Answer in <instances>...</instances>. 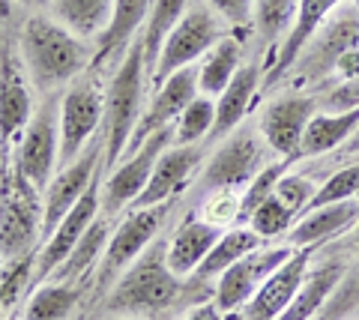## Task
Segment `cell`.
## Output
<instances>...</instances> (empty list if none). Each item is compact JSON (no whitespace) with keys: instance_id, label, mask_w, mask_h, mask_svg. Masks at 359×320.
I'll list each match as a JSON object with an SVG mask.
<instances>
[{"instance_id":"d6986e66","label":"cell","mask_w":359,"mask_h":320,"mask_svg":"<svg viewBox=\"0 0 359 320\" xmlns=\"http://www.w3.org/2000/svg\"><path fill=\"white\" fill-rule=\"evenodd\" d=\"M219 237H222L219 225L204 222V218H186L165 249L168 267H171L180 279L189 272H195L201 267V260L210 255V249L216 246Z\"/></svg>"},{"instance_id":"ba28073f","label":"cell","mask_w":359,"mask_h":320,"mask_svg":"<svg viewBox=\"0 0 359 320\" xmlns=\"http://www.w3.org/2000/svg\"><path fill=\"white\" fill-rule=\"evenodd\" d=\"M60 105L45 102L36 114L30 117L27 129L21 132L15 168L25 174V180L33 189L45 192L51 183V171L60 159Z\"/></svg>"},{"instance_id":"6da1fadb","label":"cell","mask_w":359,"mask_h":320,"mask_svg":"<svg viewBox=\"0 0 359 320\" xmlns=\"http://www.w3.org/2000/svg\"><path fill=\"white\" fill-rule=\"evenodd\" d=\"M21 60H25L30 78L39 87H57L63 81H75L81 75L87 54L81 36L51 18H27L18 36Z\"/></svg>"},{"instance_id":"f546056e","label":"cell","mask_w":359,"mask_h":320,"mask_svg":"<svg viewBox=\"0 0 359 320\" xmlns=\"http://www.w3.org/2000/svg\"><path fill=\"white\" fill-rule=\"evenodd\" d=\"M186 4L189 0H156L150 15H147V27H144V60H147V72L153 75L156 60L162 54L165 39L171 36V30L180 25V18L186 15Z\"/></svg>"},{"instance_id":"8fae6325","label":"cell","mask_w":359,"mask_h":320,"mask_svg":"<svg viewBox=\"0 0 359 320\" xmlns=\"http://www.w3.org/2000/svg\"><path fill=\"white\" fill-rule=\"evenodd\" d=\"M195 96H201L198 90V66H183V69H177L174 75H168V78L159 84V90L156 96L150 99L147 111L141 114L138 126H135L132 138H129V147L123 156H129V153L138 150L144 141H147L153 132H159L165 126H174L180 114L186 111V105L192 102Z\"/></svg>"},{"instance_id":"f35d334b","label":"cell","mask_w":359,"mask_h":320,"mask_svg":"<svg viewBox=\"0 0 359 320\" xmlns=\"http://www.w3.org/2000/svg\"><path fill=\"white\" fill-rule=\"evenodd\" d=\"M210 9L219 13L224 21H231V25L240 27V25H249L255 0H210Z\"/></svg>"},{"instance_id":"9a60e30c","label":"cell","mask_w":359,"mask_h":320,"mask_svg":"<svg viewBox=\"0 0 359 320\" xmlns=\"http://www.w3.org/2000/svg\"><path fill=\"white\" fill-rule=\"evenodd\" d=\"M314 246H302L290 255L282 267H278L269 279L257 288V293L245 302V317L249 320H278L285 314V308L294 302L297 291L302 288V279L309 272Z\"/></svg>"},{"instance_id":"7402d4cb","label":"cell","mask_w":359,"mask_h":320,"mask_svg":"<svg viewBox=\"0 0 359 320\" xmlns=\"http://www.w3.org/2000/svg\"><path fill=\"white\" fill-rule=\"evenodd\" d=\"M299 225L290 228L287 234V242L294 249H302V246H318V242L335 237L339 230H344L347 225H353L359 218V201H339V204H327V207H318V209H309L302 213Z\"/></svg>"},{"instance_id":"60d3db41","label":"cell","mask_w":359,"mask_h":320,"mask_svg":"<svg viewBox=\"0 0 359 320\" xmlns=\"http://www.w3.org/2000/svg\"><path fill=\"white\" fill-rule=\"evenodd\" d=\"M13 13V0H0V18H9Z\"/></svg>"},{"instance_id":"2e32d148","label":"cell","mask_w":359,"mask_h":320,"mask_svg":"<svg viewBox=\"0 0 359 320\" xmlns=\"http://www.w3.org/2000/svg\"><path fill=\"white\" fill-rule=\"evenodd\" d=\"M99 216V189L96 183L87 189V195L78 201L69 216L54 228L51 237H45V246L39 251V263H36V272H33V284H42L45 279H51L54 270L69 258V251L78 246V239L84 237V230L93 225V218Z\"/></svg>"},{"instance_id":"52a82bcc","label":"cell","mask_w":359,"mask_h":320,"mask_svg":"<svg viewBox=\"0 0 359 320\" xmlns=\"http://www.w3.org/2000/svg\"><path fill=\"white\" fill-rule=\"evenodd\" d=\"M222 36L224 33H222L219 18L212 15V9H207V6L186 9L180 25L171 30V36L165 39L162 54H159V60H156V69L150 78L156 84H162L168 75H174L177 69L192 66L198 57H204Z\"/></svg>"},{"instance_id":"603a6c76","label":"cell","mask_w":359,"mask_h":320,"mask_svg":"<svg viewBox=\"0 0 359 320\" xmlns=\"http://www.w3.org/2000/svg\"><path fill=\"white\" fill-rule=\"evenodd\" d=\"M359 129V108H351V111H320L309 120L306 132H302L299 159H311V156H323V153H332L341 144L344 138H353Z\"/></svg>"},{"instance_id":"7c38bea8","label":"cell","mask_w":359,"mask_h":320,"mask_svg":"<svg viewBox=\"0 0 359 320\" xmlns=\"http://www.w3.org/2000/svg\"><path fill=\"white\" fill-rule=\"evenodd\" d=\"M168 204L156 207H135L132 213L123 218L120 228L111 234V242L102 258V281H114L117 275H123L144 251L153 246V237L162 225Z\"/></svg>"},{"instance_id":"74e56055","label":"cell","mask_w":359,"mask_h":320,"mask_svg":"<svg viewBox=\"0 0 359 320\" xmlns=\"http://www.w3.org/2000/svg\"><path fill=\"white\" fill-rule=\"evenodd\" d=\"M204 213H207V218L212 225L233 222V218H240V197H233L231 192H212Z\"/></svg>"},{"instance_id":"5bb4252c","label":"cell","mask_w":359,"mask_h":320,"mask_svg":"<svg viewBox=\"0 0 359 320\" xmlns=\"http://www.w3.org/2000/svg\"><path fill=\"white\" fill-rule=\"evenodd\" d=\"M318 114V99L311 96H285V99H276V102L266 105V111L261 114V135L266 138L269 150H276L278 156H287L294 159L297 150H299V141H302V132H306L309 120Z\"/></svg>"},{"instance_id":"ee69618b","label":"cell","mask_w":359,"mask_h":320,"mask_svg":"<svg viewBox=\"0 0 359 320\" xmlns=\"http://www.w3.org/2000/svg\"><path fill=\"white\" fill-rule=\"evenodd\" d=\"M21 4H39V0H21Z\"/></svg>"},{"instance_id":"cb8c5ba5","label":"cell","mask_w":359,"mask_h":320,"mask_svg":"<svg viewBox=\"0 0 359 320\" xmlns=\"http://www.w3.org/2000/svg\"><path fill=\"white\" fill-rule=\"evenodd\" d=\"M153 9V0H114V13H111L108 27L99 33V51L96 60H105L108 54L126 48L132 36L141 30Z\"/></svg>"},{"instance_id":"9c48e42d","label":"cell","mask_w":359,"mask_h":320,"mask_svg":"<svg viewBox=\"0 0 359 320\" xmlns=\"http://www.w3.org/2000/svg\"><path fill=\"white\" fill-rule=\"evenodd\" d=\"M171 144H174V126H165L159 132H153L135 153L120 159V165L114 168V174L108 176L105 192H102V204L108 213H117L120 207L138 201V195L147 189L156 162H159V156Z\"/></svg>"},{"instance_id":"8992f818","label":"cell","mask_w":359,"mask_h":320,"mask_svg":"<svg viewBox=\"0 0 359 320\" xmlns=\"http://www.w3.org/2000/svg\"><path fill=\"white\" fill-rule=\"evenodd\" d=\"M105 120V93L93 78H78L69 84L60 105V165H72L90 147V138Z\"/></svg>"},{"instance_id":"4316f807","label":"cell","mask_w":359,"mask_h":320,"mask_svg":"<svg viewBox=\"0 0 359 320\" xmlns=\"http://www.w3.org/2000/svg\"><path fill=\"white\" fill-rule=\"evenodd\" d=\"M264 237L257 234L255 228H233L224 230L216 239V246L210 249V255L201 260V267L195 270L201 279H212V275H222L228 267H233L237 260H243L245 255H252L255 249H261Z\"/></svg>"},{"instance_id":"d4e9b609","label":"cell","mask_w":359,"mask_h":320,"mask_svg":"<svg viewBox=\"0 0 359 320\" xmlns=\"http://www.w3.org/2000/svg\"><path fill=\"white\" fill-rule=\"evenodd\" d=\"M240 54H243V46H240V39H233V36H222L216 46L204 54V60L198 66L201 96L212 99L231 84V78L240 69Z\"/></svg>"},{"instance_id":"7bdbcfd3","label":"cell","mask_w":359,"mask_h":320,"mask_svg":"<svg viewBox=\"0 0 359 320\" xmlns=\"http://www.w3.org/2000/svg\"><path fill=\"white\" fill-rule=\"evenodd\" d=\"M4 305H6V288L0 284V308H4Z\"/></svg>"},{"instance_id":"d6a6232c","label":"cell","mask_w":359,"mask_h":320,"mask_svg":"<svg viewBox=\"0 0 359 320\" xmlns=\"http://www.w3.org/2000/svg\"><path fill=\"white\" fill-rule=\"evenodd\" d=\"M299 0H255V18L266 39H276L290 30Z\"/></svg>"},{"instance_id":"f6af8a7d","label":"cell","mask_w":359,"mask_h":320,"mask_svg":"<svg viewBox=\"0 0 359 320\" xmlns=\"http://www.w3.org/2000/svg\"><path fill=\"white\" fill-rule=\"evenodd\" d=\"M356 4H359V0H356Z\"/></svg>"},{"instance_id":"5b68a950","label":"cell","mask_w":359,"mask_h":320,"mask_svg":"<svg viewBox=\"0 0 359 320\" xmlns=\"http://www.w3.org/2000/svg\"><path fill=\"white\" fill-rule=\"evenodd\" d=\"M264 147L269 144L261 135V129L237 126L228 135V141L210 156L207 168L198 180V189L212 195V192H231L233 186L252 183L255 174L264 165Z\"/></svg>"},{"instance_id":"b9f144b4","label":"cell","mask_w":359,"mask_h":320,"mask_svg":"<svg viewBox=\"0 0 359 320\" xmlns=\"http://www.w3.org/2000/svg\"><path fill=\"white\" fill-rule=\"evenodd\" d=\"M351 153H359V129H356V135H353V141H351V147H347Z\"/></svg>"},{"instance_id":"3957f363","label":"cell","mask_w":359,"mask_h":320,"mask_svg":"<svg viewBox=\"0 0 359 320\" xmlns=\"http://www.w3.org/2000/svg\"><path fill=\"white\" fill-rule=\"evenodd\" d=\"M177 279L180 275L168 267L165 249L150 246L117 279L108 308H114V312H159V308L177 300L180 291Z\"/></svg>"},{"instance_id":"277c9868","label":"cell","mask_w":359,"mask_h":320,"mask_svg":"<svg viewBox=\"0 0 359 320\" xmlns=\"http://www.w3.org/2000/svg\"><path fill=\"white\" fill-rule=\"evenodd\" d=\"M36 237H42L39 189H33L15 168V174L4 180L0 192V260L15 263L30 255Z\"/></svg>"},{"instance_id":"44dd1931","label":"cell","mask_w":359,"mask_h":320,"mask_svg":"<svg viewBox=\"0 0 359 320\" xmlns=\"http://www.w3.org/2000/svg\"><path fill=\"white\" fill-rule=\"evenodd\" d=\"M261 84V66L245 63L237 69V75L231 78V84L216 96V126H212V138H224L240 126V120L245 117L252 105V96L257 93Z\"/></svg>"},{"instance_id":"e0dca14e","label":"cell","mask_w":359,"mask_h":320,"mask_svg":"<svg viewBox=\"0 0 359 320\" xmlns=\"http://www.w3.org/2000/svg\"><path fill=\"white\" fill-rule=\"evenodd\" d=\"M201 159H204V147H201V144H171L159 156V162H156V168H153L150 183H147V189L138 195V201H135L132 207L168 204L189 183V176L198 171Z\"/></svg>"},{"instance_id":"83f0119b","label":"cell","mask_w":359,"mask_h":320,"mask_svg":"<svg viewBox=\"0 0 359 320\" xmlns=\"http://www.w3.org/2000/svg\"><path fill=\"white\" fill-rule=\"evenodd\" d=\"M344 275V267L341 263H330V267H320L314 272H306V279H302V288L297 291L294 302L285 308V314L278 320H309L314 317V312L320 308V302L327 300V296L339 288Z\"/></svg>"},{"instance_id":"e575fe53","label":"cell","mask_w":359,"mask_h":320,"mask_svg":"<svg viewBox=\"0 0 359 320\" xmlns=\"http://www.w3.org/2000/svg\"><path fill=\"white\" fill-rule=\"evenodd\" d=\"M294 218L297 216L278 201V195H269L266 201L249 216V228H255L261 237H282V234H290Z\"/></svg>"},{"instance_id":"d590c367","label":"cell","mask_w":359,"mask_h":320,"mask_svg":"<svg viewBox=\"0 0 359 320\" xmlns=\"http://www.w3.org/2000/svg\"><path fill=\"white\" fill-rule=\"evenodd\" d=\"M359 195V165H347V168L335 171L327 183L314 192L309 209L327 207V204H339V201H351V197ZM306 209V213H309Z\"/></svg>"},{"instance_id":"484cf974","label":"cell","mask_w":359,"mask_h":320,"mask_svg":"<svg viewBox=\"0 0 359 320\" xmlns=\"http://www.w3.org/2000/svg\"><path fill=\"white\" fill-rule=\"evenodd\" d=\"M108 239H111L108 237V222L102 216H96L93 225L84 230L81 239H78V246L69 251V258L54 270L51 279L54 281H66V284H75L78 279H84V275L96 267V258L108 249Z\"/></svg>"},{"instance_id":"ffe728a7","label":"cell","mask_w":359,"mask_h":320,"mask_svg":"<svg viewBox=\"0 0 359 320\" xmlns=\"http://www.w3.org/2000/svg\"><path fill=\"white\" fill-rule=\"evenodd\" d=\"M339 6H341V0H299L297 15H294V25H290V30L285 33L282 51H278V57H276L273 78H278V75L287 72V66L299 57V51L309 46V39H314V33L320 30V25Z\"/></svg>"},{"instance_id":"1f68e13d","label":"cell","mask_w":359,"mask_h":320,"mask_svg":"<svg viewBox=\"0 0 359 320\" xmlns=\"http://www.w3.org/2000/svg\"><path fill=\"white\" fill-rule=\"evenodd\" d=\"M212 126H216V99L195 96L174 123V144H195L212 135Z\"/></svg>"},{"instance_id":"4dcf8cb0","label":"cell","mask_w":359,"mask_h":320,"mask_svg":"<svg viewBox=\"0 0 359 320\" xmlns=\"http://www.w3.org/2000/svg\"><path fill=\"white\" fill-rule=\"evenodd\" d=\"M78 300H81V291L75 284L66 281L39 284V291H33V296L25 305V320H69Z\"/></svg>"},{"instance_id":"836d02e7","label":"cell","mask_w":359,"mask_h":320,"mask_svg":"<svg viewBox=\"0 0 359 320\" xmlns=\"http://www.w3.org/2000/svg\"><path fill=\"white\" fill-rule=\"evenodd\" d=\"M285 168H287L285 162H273V165H266V168H261L255 174V180L249 183V189L240 195V218L249 222V216L255 213V209L261 207L269 195H276V186L285 176Z\"/></svg>"},{"instance_id":"8d00e7d4","label":"cell","mask_w":359,"mask_h":320,"mask_svg":"<svg viewBox=\"0 0 359 320\" xmlns=\"http://www.w3.org/2000/svg\"><path fill=\"white\" fill-rule=\"evenodd\" d=\"M314 186L309 176H297V174H285L282 180H278L276 186V195H278V201H282L290 213L299 216V213H306L309 204H311V197H314Z\"/></svg>"},{"instance_id":"ab89813d","label":"cell","mask_w":359,"mask_h":320,"mask_svg":"<svg viewBox=\"0 0 359 320\" xmlns=\"http://www.w3.org/2000/svg\"><path fill=\"white\" fill-rule=\"evenodd\" d=\"M186 320H222V308L219 302H207V305H198L192 314H189Z\"/></svg>"},{"instance_id":"30bf717a","label":"cell","mask_w":359,"mask_h":320,"mask_svg":"<svg viewBox=\"0 0 359 320\" xmlns=\"http://www.w3.org/2000/svg\"><path fill=\"white\" fill-rule=\"evenodd\" d=\"M105 156V141L102 144H90L81 156L72 165H66V171L57 174L45 189V204H42V239L54 234L69 209L87 195V189L93 186V176L99 171V159Z\"/></svg>"},{"instance_id":"4fadbf2b","label":"cell","mask_w":359,"mask_h":320,"mask_svg":"<svg viewBox=\"0 0 359 320\" xmlns=\"http://www.w3.org/2000/svg\"><path fill=\"white\" fill-rule=\"evenodd\" d=\"M294 246H282V249H255L252 255H245L237 260L233 267H228L219 275V288H216V302L222 312H233L252 300L257 288L273 275L282 263L294 255Z\"/></svg>"},{"instance_id":"7a4b0ae2","label":"cell","mask_w":359,"mask_h":320,"mask_svg":"<svg viewBox=\"0 0 359 320\" xmlns=\"http://www.w3.org/2000/svg\"><path fill=\"white\" fill-rule=\"evenodd\" d=\"M144 75H147V60H144V42H132L126 48L120 69L108 84L105 93V162L117 165L129 147V138L141 120V90Z\"/></svg>"},{"instance_id":"ac0fdd59","label":"cell","mask_w":359,"mask_h":320,"mask_svg":"<svg viewBox=\"0 0 359 320\" xmlns=\"http://www.w3.org/2000/svg\"><path fill=\"white\" fill-rule=\"evenodd\" d=\"M30 123V90L21 66L13 60L0 63V150H9V141H15Z\"/></svg>"},{"instance_id":"f1b7e54d","label":"cell","mask_w":359,"mask_h":320,"mask_svg":"<svg viewBox=\"0 0 359 320\" xmlns=\"http://www.w3.org/2000/svg\"><path fill=\"white\" fill-rule=\"evenodd\" d=\"M114 13V0H54V15L75 36H99Z\"/></svg>"}]
</instances>
